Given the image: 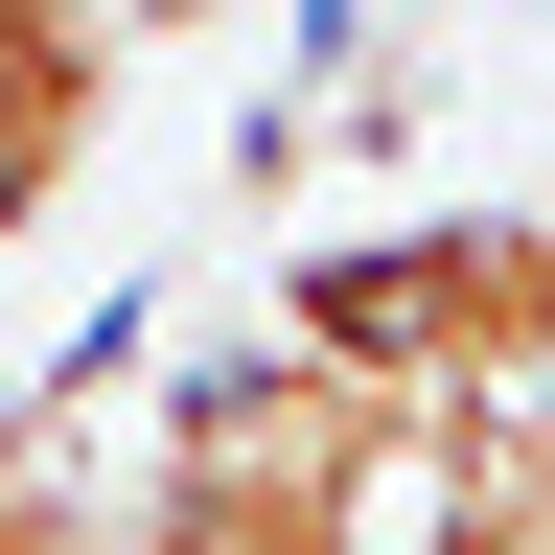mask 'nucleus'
I'll list each match as a JSON object with an SVG mask.
<instances>
[{
  "mask_svg": "<svg viewBox=\"0 0 555 555\" xmlns=\"http://www.w3.org/2000/svg\"><path fill=\"white\" fill-rule=\"evenodd\" d=\"M0 555H93V509L47 486V440H0Z\"/></svg>",
  "mask_w": 555,
  "mask_h": 555,
  "instance_id": "obj_1",
  "label": "nucleus"
}]
</instances>
